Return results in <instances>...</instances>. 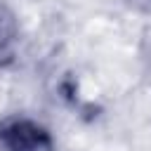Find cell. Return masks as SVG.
Instances as JSON below:
<instances>
[{"mask_svg": "<svg viewBox=\"0 0 151 151\" xmlns=\"http://www.w3.org/2000/svg\"><path fill=\"white\" fill-rule=\"evenodd\" d=\"M0 151H54V142L40 123L7 118L0 123Z\"/></svg>", "mask_w": 151, "mask_h": 151, "instance_id": "cell-1", "label": "cell"}, {"mask_svg": "<svg viewBox=\"0 0 151 151\" xmlns=\"http://www.w3.org/2000/svg\"><path fill=\"white\" fill-rule=\"evenodd\" d=\"M17 52V24L14 19L0 9V66L9 64Z\"/></svg>", "mask_w": 151, "mask_h": 151, "instance_id": "cell-2", "label": "cell"}, {"mask_svg": "<svg viewBox=\"0 0 151 151\" xmlns=\"http://www.w3.org/2000/svg\"><path fill=\"white\" fill-rule=\"evenodd\" d=\"M132 5H139V7H151V0H130Z\"/></svg>", "mask_w": 151, "mask_h": 151, "instance_id": "cell-3", "label": "cell"}]
</instances>
